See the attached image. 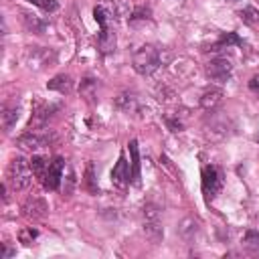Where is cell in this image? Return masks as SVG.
<instances>
[{
	"label": "cell",
	"instance_id": "6da1fadb",
	"mask_svg": "<svg viewBox=\"0 0 259 259\" xmlns=\"http://www.w3.org/2000/svg\"><path fill=\"white\" fill-rule=\"evenodd\" d=\"M93 16L99 22V49L103 55H107L115 49V30H113L115 8L109 2H101L93 8Z\"/></svg>",
	"mask_w": 259,
	"mask_h": 259
},
{
	"label": "cell",
	"instance_id": "7a4b0ae2",
	"mask_svg": "<svg viewBox=\"0 0 259 259\" xmlns=\"http://www.w3.org/2000/svg\"><path fill=\"white\" fill-rule=\"evenodd\" d=\"M132 65H134L136 73H140L144 77L146 75H152L160 67V51L156 47H152V45H144V47H140L134 53Z\"/></svg>",
	"mask_w": 259,
	"mask_h": 259
},
{
	"label": "cell",
	"instance_id": "3957f363",
	"mask_svg": "<svg viewBox=\"0 0 259 259\" xmlns=\"http://www.w3.org/2000/svg\"><path fill=\"white\" fill-rule=\"evenodd\" d=\"M32 168L30 162H26L22 156L12 158L10 166H8V182L14 190H26L32 182Z\"/></svg>",
	"mask_w": 259,
	"mask_h": 259
},
{
	"label": "cell",
	"instance_id": "277c9868",
	"mask_svg": "<svg viewBox=\"0 0 259 259\" xmlns=\"http://www.w3.org/2000/svg\"><path fill=\"white\" fill-rule=\"evenodd\" d=\"M144 235L154 245H158L164 239V229L160 223V210L152 202H146V206H144Z\"/></svg>",
	"mask_w": 259,
	"mask_h": 259
},
{
	"label": "cell",
	"instance_id": "5b68a950",
	"mask_svg": "<svg viewBox=\"0 0 259 259\" xmlns=\"http://www.w3.org/2000/svg\"><path fill=\"white\" fill-rule=\"evenodd\" d=\"M223 188V174L217 166H204L202 168V192L206 200L210 202Z\"/></svg>",
	"mask_w": 259,
	"mask_h": 259
},
{
	"label": "cell",
	"instance_id": "8992f818",
	"mask_svg": "<svg viewBox=\"0 0 259 259\" xmlns=\"http://www.w3.org/2000/svg\"><path fill=\"white\" fill-rule=\"evenodd\" d=\"M206 75L217 83H227L233 75V65L225 57H217L206 65Z\"/></svg>",
	"mask_w": 259,
	"mask_h": 259
},
{
	"label": "cell",
	"instance_id": "52a82bcc",
	"mask_svg": "<svg viewBox=\"0 0 259 259\" xmlns=\"http://www.w3.org/2000/svg\"><path fill=\"white\" fill-rule=\"evenodd\" d=\"M63 170H65V160L59 156L49 164L47 172L42 174V186L47 190H59L61 180H63Z\"/></svg>",
	"mask_w": 259,
	"mask_h": 259
},
{
	"label": "cell",
	"instance_id": "ba28073f",
	"mask_svg": "<svg viewBox=\"0 0 259 259\" xmlns=\"http://www.w3.org/2000/svg\"><path fill=\"white\" fill-rule=\"evenodd\" d=\"M130 180H132L130 164L125 162V156L121 154V156H119V160L115 162L113 170H111V182H113V186H117V188H125Z\"/></svg>",
	"mask_w": 259,
	"mask_h": 259
},
{
	"label": "cell",
	"instance_id": "9c48e42d",
	"mask_svg": "<svg viewBox=\"0 0 259 259\" xmlns=\"http://www.w3.org/2000/svg\"><path fill=\"white\" fill-rule=\"evenodd\" d=\"M178 233H180V237H182L184 241H188V243L194 241L196 235L200 233V223H198V219H194V217L182 219L180 225H178Z\"/></svg>",
	"mask_w": 259,
	"mask_h": 259
},
{
	"label": "cell",
	"instance_id": "30bf717a",
	"mask_svg": "<svg viewBox=\"0 0 259 259\" xmlns=\"http://www.w3.org/2000/svg\"><path fill=\"white\" fill-rule=\"evenodd\" d=\"M221 101H223V89L210 87V89H206V91L202 93V97H200V107L206 109V111H212Z\"/></svg>",
	"mask_w": 259,
	"mask_h": 259
},
{
	"label": "cell",
	"instance_id": "8fae6325",
	"mask_svg": "<svg viewBox=\"0 0 259 259\" xmlns=\"http://www.w3.org/2000/svg\"><path fill=\"white\" fill-rule=\"evenodd\" d=\"M47 144H49V138H47V136H40V134H36V132H26L24 136L18 138V146L30 148V150H38V148H42V146H47Z\"/></svg>",
	"mask_w": 259,
	"mask_h": 259
},
{
	"label": "cell",
	"instance_id": "7c38bea8",
	"mask_svg": "<svg viewBox=\"0 0 259 259\" xmlns=\"http://www.w3.org/2000/svg\"><path fill=\"white\" fill-rule=\"evenodd\" d=\"M47 210H49V206L42 198H28L24 204V214L28 219H42L47 214Z\"/></svg>",
	"mask_w": 259,
	"mask_h": 259
},
{
	"label": "cell",
	"instance_id": "4fadbf2b",
	"mask_svg": "<svg viewBox=\"0 0 259 259\" xmlns=\"http://www.w3.org/2000/svg\"><path fill=\"white\" fill-rule=\"evenodd\" d=\"M127 148H130V156H132V182L140 184V148H138V140H130Z\"/></svg>",
	"mask_w": 259,
	"mask_h": 259
},
{
	"label": "cell",
	"instance_id": "5bb4252c",
	"mask_svg": "<svg viewBox=\"0 0 259 259\" xmlns=\"http://www.w3.org/2000/svg\"><path fill=\"white\" fill-rule=\"evenodd\" d=\"M16 119H18V107L16 105H4L2 107V125H4L6 132L12 130V125L16 123Z\"/></svg>",
	"mask_w": 259,
	"mask_h": 259
},
{
	"label": "cell",
	"instance_id": "9a60e30c",
	"mask_svg": "<svg viewBox=\"0 0 259 259\" xmlns=\"http://www.w3.org/2000/svg\"><path fill=\"white\" fill-rule=\"evenodd\" d=\"M71 87H73V81L67 75H57L53 81H49V89H55L59 93H69Z\"/></svg>",
	"mask_w": 259,
	"mask_h": 259
},
{
	"label": "cell",
	"instance_id": "2e32d148",
	"mask_svg": "<svg viewBox=\"0 0 259 259\" xmlns=\"http://www.w3.org/2000/svg\"><path fill=\"white\" fill-rule=\"evenodd\" d=\"M115 105H117L121 111L130 113V111H134V109L138 107V99H136V95H132V93H121V95H117Z\"/></svg>",
	"mask_w": 259,
	"mask_h": 259
},
{
	"label": "cell",
	"instance_id": "e0dca14e",
	"mask_svg": "<svg viewBox=\"0 0 259 259\" xmlns=\"http://www.w3.org/2000/svg\"><path fill=\"white\" fill-rule=\"evenodd\" d=\"M49 164H51V162H47L42 156H32V158H30V168H32V172H34L36 176H42V174L47 172Z\"/></svg>",
	"mask_w": 259,
	"mask_h": 259
},
{
	"label": "cell",
	"instance_id": "ac0fdd59",
	"mask_svg": "<svg viewBox=\"0 0 259 259\" xmlns=\"http://www.w3.org/2000/svg\"><path fill=\"white\" fill-rule=\"evenodd\" d=\"M229 45H243V40H241L235 32H227V34H225V36L214 45V49H212V51H221L223 47H229Z\"/></svg>",
	"mask_w": 259,
	"mask_h": 259
},
{
	"label": "cell",
	"instance_id": "d6986e66",
	"mask_svg": "<svg viewBox=\"0 0 259 259\" xmlns=\"http://www.w3.org/2000/svg\"><path fill=\"white\" fill-rule=\"evenodd\" d=\"M243 245L253 249V251H259V233L257 231H247L243 235Z\"/></svg>",
	"mask_w": 259,
	"mask_h": 259
},
{
	"label": "cell",
	"instance_id": "ffe728a7",
	"mask_svg": "<svg viewBox=\"0 0 259 259\" xmlns=\"http://www.w3.org/2000/svg\"><path fill=\"white\" fill-rule=\"evenodd\" d=\"M26 2L38 6V8L45 10V12H55V10H59V2H57V0H26Z\"/></svg>",
	"mask_w": 259,
	"mask_h": 259
},
{
	"label": "cell",
	"instance_id": "44dd1931",
	"mask_svg": "<svg viewBox=\"0 0 259 259\" xmlns=\"http://www.w3.org/2000/svg\"><path fill=\"white\" fill-rule=\"evenodd\" d=\"M36 237H38V231L32 229V227H26V229H22V231L18 233V239H20V243H24V245H30Z\"/></svg>",
	"mask_w": 259,
	"mask_h": 259
},
{
	"label": "cell",
	"instance_id": "7402d4cb",
	"mask_svg": "<svg viewBox=\"0 0 259 259\" xmlns=\"http://www.w3.org/2000/svg\"><path fill=\"white\" fill-rule=\"evenodd\" d=\"M24 20H26V24L34 30V32H42L45 30V22H40L38 18H34V14L30 16V14H24Z\"/></svg>",
	"mask_w": 259,
	"mask_h": 259
},
{
	"label": "cell",
	"instance_id": "603a6c76",
	"mask_svg": "<svg viewBox=\"0 0 259 259\" xmlns=\"http://www.w3.org/2000/svg\"><path fill=\"white\" fill-rule=\"evenodd\" d=\"M239 14H241V18H243L245 22H255V20L259 18V12H257L255 8H251V6H249V8H243Z\"/></svg>",
	"mask_w": 259,
	"mask_h": 259
},
{
	"label": "cell",
	"instance_id": "cb8c5ba5",
	"mask_svg": "<svg viewBox=\"0 0 259 259\" xmlns=\"http://www.w3.org/2000/svg\"><path fill=\"white\" fill-rule=\"evenodd\" d=\"M249 89L259 97V73H257V75H253V77L249 79Z\"/></svg>",
	"mask_w": 259,
	"mask_h": 259
},
{
	"label": "cell",
	"instance_id": "d4e9b609",
	"mask_svg": "<svg viewBox=\"0 0 259 259\" xmlns=\"http://www.w3.org/2000/svg\"><path fill=\"white\" fill-rule=\"evenodd\" d=\"M10 255H14V251H12V249H10V247H8L6 243H4V251L0 253V259H8Z\"/></svg>",
	"mask_w": 259,
	"mask_h": 259
},
{
	"label": "cell",
	"instance_id": "484cf974",
	"mask_svg": "<svg viewBox=\"0 0 259 259\" xmlns=\"http://www.w3.org/2000/svg\"><path fill=\"white\" fill-rule=\"evenodd\" d=\"M257 2H259V0H257Z\"/></svg>",
	"mask_w": 259,
	"mask_h": 259
}]
</instances>
